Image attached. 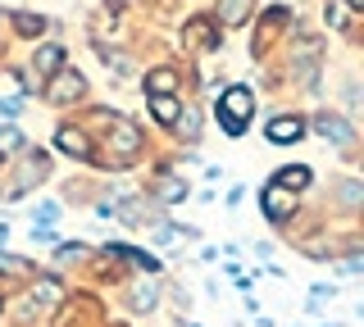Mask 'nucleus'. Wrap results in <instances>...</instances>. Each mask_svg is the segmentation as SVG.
I'll return each mask as SVG.
<instances>
[{"label": "nucleus", "instance_id": "f257e3e1", "mask_svg": "<svg viewBox=\"0 0 364 327\" xmlns=\"http://www.w3.org/2000/svg\"><path fill=\"white\" fill-rule=\"evenodd\" d=\"M250 114H255V92H250V87H228L219 96V118H223L228 137H242Z\"/></svg>", "mask_w": 364, "mask_h": 327}, {"label": "nucleus", "instance_id": "f03ea898", "mask_svg": "<svg viewBox=\"0 0 364 327\" xmlns=\"http://www.w3.org/2000/svg\"><path fill=\"white\" fill-rule=\"evenodd\" d=\"M287 18H291V14H287L282 5L264 9V18H259L255 37H250V55H255V60H259V55H269V46H273V41L282 37V32H287Z\"/></svg>", "mask_w": 364, "mask_h": 327}, {"label": "nucleus", "instance_id": "7ed1b4c3", "mask_svg": "<svg viewBox=\"0 0 364 327\" xmlns=\"http://www.w3.org/2000/svg\"><path fill=\"white\" fill-rule=\"evenodd\" d=\"M46 96L55 100V105H68V100H82L87 96V77L77 69H55L50 82H46Z\"/></svg>", "mask_w": 364, "mask_h": 327}, {"label": "nucleus", "instance_id": "20e7f679", "mask_svg": "<svg viewBox=\"0 0 364 327\" xmlns=\"http://www.w3.org/2000/svg\"><path fill=\"white\" fill-rule=\"evenodd\" d=\"M182 46L196 50V55H210L219 46V23H214V18H187V23H182Z\"/></svg>", "mask_w": 364, "mask_h": 327}, {"label": "nucleus", "instance_id": "39448f33", "mask_svg": "<svg viewBox=\"0 0 364 327\" xmlns=\"http://www.w3.org/2000/svg\"><path fill=\"white\" fill-rule=\"evenodd\" d=\"M109 150L119 155V160H132V155L141 150V132H136L128 118H119V123L109 128Z\"/></svg>", "mask_w": 364, "mask_h": 327}, {"label": "nucleus", "instance_id": "423d86ee", "mask_svg": "<svg viewBox=\"0 0 364 327\" xmlns=\"http://www.w3.org/2000/svg\"><path fill=\"white\" fill-rule=\"evenodd\" d=\"M314 132H318L323 141H333V145H355V132H350V123L337 118V114H318V118H314Z\"/></svg>", "mask_w": 364, "mask_h": 327}, {"label": "nucleus", "instance_id": "0eeeda50", "mask_svg": "<svg viewBox=\"0 0 364 327\" xmlns=\"http://www.w3.org/2000/svg\"><path fill=\"white\" fill-rule=\"evenodd\" d=\"M55 145H60L64 155H73V160H96V150H91V141H87L82 128H60V132H55Z\"/></svg>", "mask_w": 364, "mask_h": 327}, {"label": "nucleus", "instance_id": "6e6552de", "mask_svg": "<svg viewBox=\"0 0 364 327\" xmlns=\"http://www.w3.org/2000/svg\"><path fill=\"white\" fill-rule=\"evenodd\" d=\"M291 209H296L291 191L278 187V182H269V187H264V214H269L273 223H282V218H291Z\"/></svg>", "mask_w": 364, "mask_h": 327}, {"label": "nucleus", "instance_id": "1a4fd4ad", "mask_svg": "<svg viewBox=\"0 0 364 327\" xmlns=\"http://www.w3.org/2000/svg\"><path fill=\"white\" fill-rule=\"evenodd\" d=\"M301 137H305V123L296 114H278L269 123V141L273 145H287V141H301Z\"/></svg>", "mask_w": 364, "mask_h": 327}, {"label": "nucleus", "instance_id": "9d476101", "mask_svg": "<svg viewBox=\"0 0 364 327\" xmlns=\"http://www.w3.org/2000/svg\"><path fill=\"white\" fill-rule=\"evenodd\" d=\"M155 196L168 200V205H178V200H187V182H182V177H173V173H159V177H155Z\"/></svg>", "mask_w": 364, "mask_h": 327}, {"label": "nucleus", "instance_id": "9b49d317", "mask_svg": "<svg viewBox=\"0 0 364 327\" xmlns=\"http://www.w3.org/2000/svg\"><path fill=\"white\" fill-rule=\"evenodd\" d=\"M60 300H64V287L55 277H41L37 287H32V304H41V309H55Z\"/></svg>", "mask_w": 364, "mask_h": 327}, {"label": "nucleus", "instance_id": "f8f14e48", "mask_svg": "<svg viewBox=\"0 0 364 327\" xmlns=\"http://www.w3.org/2000/svg\"><path fill=\"white\" fill-rule=\"evenodd\" d=\"M146 92H151V96H173V92H178V73H173V69L146 73Z\"/></svg>", "mask_w": 364, "mask_h": 327}, {"label": "nucleus", "instance_id": "ddd939ff", "mask_svg": "<svg viewBox=\"0 0 364 327\" xmlns=\"http://www.w3.org/2000/svg\"><path fill=\"white\" fill-rule=\"evenodd\" d=\"M250 9H255V0H219V18L223 23H246Z\"/></svg>", "mask_w": 364, "mask_h": 327}, {"label": "nucleus", "instance_id": "4468645a", "mask_svg": "<svg viewBox=\"0 0 364 327\" xmlns=\"http://www.w3.org/2000/svg\"><path fill=\"white\" fill-rule=\"evenodd\" d=\"M55 69H64V46H37V73H55Z\"/></svg>", "mask_w": 364, "mask_h": 327}, {"label": "nucleus", "instance_id": "2eb2a0df", "mask_svg": "<svg viewBox=\"0 0 364 327\" xmlns=\"http://www.w3.org/2000/svg\"><path fill=\"white\" fill-rule=\"evenodd\" d=\"M46 28H50V23H46L41 14H14V32H18V37H28V41H32V37H41Z\"/></svg>", "mask_w": 364, "mask_h": 327}, {"label": "nucleus", "instance_id": "dca6fc26", "mask_svg": "<svg viewBox=\"0 0 364 327\" xmlns=\"http://www.w3.org/2000/svg\"><path fill=\"white\" fill-rule=\"evenodd\" d=\"M178 109H182V105H178V96H151V114H155L159 123H173V118H178Z\"/></svg>", "mask_w": 364, "mask_h": 327}, {"label": "nucleus", "instance_id": "f3484780", "mask_svg": "<svg viewBox=\"0 0 364 327\" xmlns=\"http://www.w3.org/2000/svg\"><path fill=\"white\" fill-rule=\"evenodd\" d=\"M278 187H287V191H305L310 187V168H282L278 177H273Z\"/></svg>", "mask_w": 364, "mask_h": 327}, {"label": "nucleus", "instance_id": "a211bd4d", "mask_svg": "<svg viewBox=\"0 0 364 327\" xmlns=\"http://www.w3.org/2000/svg\"><path fill=\"white\" fill-rule=\"evenodd\" d=\"M132 309L136 314H151L155 309V282H136V287H132Z\"/></svg>", "mask_w": 364, "mask_h": 327}, {"label": "nucleus", "instance_id": "6ab92c4d", "mask_svg": "<svg viewBox=\"0 0 364 327\" xmlns=\"http://www.w3.org/2000/svg\"><path fill=\"white\" fill-rule=\"evenodd\" d=\"M173 123H178V132H182V137H196V132H200V128H196V123H200L196 109H178V118H173Z\"/></svg>", "mask_w": 364, "mask_h": 327}, {"label": "nucleus", "instance_id": "aec40b11", "mask_svg": "<svg viewBox=\"0 0 364 327\" xmlns=\"http://www.w3.org/2000/svg\"><path fill=\"white\" fill-rule=\"evenodd\" d=\"M0 268H9V273H32L28 259H14V255H0Z\"/></svg>", "mask_w": 364, "mask_h": 327}, {"label": "nucleus", "instance_id": "412c9836", "mask_svg": "<svg viewBox=\"0 0 364 327\" xmlns=\"http://www.w3.org/2000/svg\"><path fill=\"white\" fill-rule=\"evenodd\" d=\"M341 200H346V205H360V182H341Z\"/></svg>", "mask_w": 364, "mask_h": 327}, {"label": "nucleus", "instance_id": "4be33fe9", "mask_svg": "<svg viewBox=\"0 0 364 327\" xmlns=\"http://www.w3.org/2000/svg\"><path fill=\"white\" fill-rule=\"evenodd\" d=\"M328 23H333V28H346V9H341V5H328Z\"/></svg>", "mask_w": 364, "mask_h": 327}, {"label": "nucleus", "instance_id": "5701e85b", "mask_svg": "<svg viewBox=\"0 0 364 327\" xmlns=\"http://www.w3.org/2000/svg\"><path fill=\"white\" fill-rule=\"evenodd\" d=\"M346 5H350V9H360V5H364V0H346Z\"/></svg>", "mask_w": 364, "mask_h": 327}]
</instances>
